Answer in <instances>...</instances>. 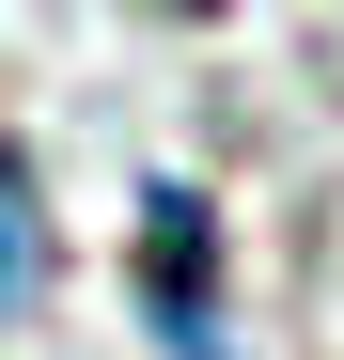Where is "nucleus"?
Listing matches in <instances>:
<instances>
[{
	"instance_id": "2",
	"label": "nucleus",
	"mask_w": 344,
	"mask_h": 360,
	"mask_svg": "<svg viewBox=\"0 0 344 360\" xmlns=\"http://www.w3.org/2000/svg\"><path fill=\"white\" fill-rule=\"evenodd\" d=\"M32 266V219H16V188H0V282H16Z\"/></svg>"
},
{
	"instance_id": "1",
	"label": "nucleus",
	"mask_w": 344,
	"mask_h": 360,
	"mask_svg": "<svg viewBox=\"0 0 344 360\" xmlns=\"http://www.w3.org/2000/svg\"><path fill=\"white\" fill-rule=\"evenodd\" d=\"M141 297H157L172 360H219V219H204L188 188H157V204H141Z\"/></svg>"
}]
</instances>
